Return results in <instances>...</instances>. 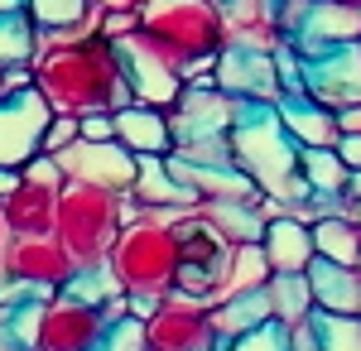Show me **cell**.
Segmentation results:
<instances>
[{"instance_id":"cell-26","label":"cell","mask_w":361,"mask_h":351,"mask_svg":"<svg viewBox=\"0 0 361 351\" xmlns=\"http://www.w3.org/2000/svg\"><path fill=\"white\" fill-rule=\"evenodd\" d=\"M265 294H270V313H275V323H284V327H299V323H308V318L318 313V303H313V284H308V270L304 274L275 270L270 279H265Z\"/></svg>"},{"instance_id":"cell-29","label":"cell","mask_w":361,"mask_h":351,"mask_svg":"<svg viewBox=\"0 0 361 351\" xmlns=\"http://www.w3.org/2000/svg\"><path fill=\"white\" fill-rule=\"evenodd\" d=\"M212 313H217V332H222V337H241V332H250V327H260V323H275L265 289L222 298V303H212Z\"/></svg>"},{"instance_id":"cell-16","label":"cell","mask_w":361,"mask_h":351,"mask_svg":"<svg viewBox=\"0 0 361 351\" xmlns=\"http://www.w3.org/2000/svg\"><path fill=\"white\" fill-rule=\"evenodd\" d=\"M289 44L304 58H323L342 49V44H361V5H342V0H313L304 25L289 34Z\"/></svg>"},{"instance_id":"cell-41","label":"cell","mask_w":361,"mask_h":351,"mask_svg":"<svg viewBox=\"0 0 361 351\" xmlns=\"http://www.w3.org/2000/svg\"><path fill=\"white\" fill-rule=\"evenodd\" d=\"M289 351H323L313 318H308V323H299V327H289Z\"/></svg>"},{"instance_id":"cell-37","label":"cell","mask_w":361,"mask_h":351,"mask_svg":"<svg viewBox=\"0 0 361 351\" xmlns=\"http://www.w3.org/2000/svg\"><path fill=\"white\" fill-rule=\"evenodd\" d=\"M231 351H289V327L284 323H260L241 332V337H231Z\"/></svg>"},{"instance_id":"cell-19","label":"cell","mask_w":361,"mask_h":351,"mask_svg":"<svg viewBox=\"0 0 361 351\" xmlns=\"http://www.w3.org/2000/svg\"><path fill=\"white\" fill-rule=\"evenodd\" d=\"M164 159L173 168V178L197 192V202H236V197H255L260 192L236 164H197V159H183L178 149H169Z\"/></svg>"},{"instance_id":"cell-6","label":"cell","mask_w":361,"mask_h":351,"mask_svg":"<svg viewBox=\"0 0 361 351\" xmlns=\"http://www.w3.org/2000/svg\"><path fill=\"white\" fill-rule=\"evenodd\" d=\"M73 255L58 236H15L5 255V284H0V308L15 298H54L73 279Z\"/></svg>"},{"instance_id":"cell-43","label":"cell","mask_w":361,"mask_h":351,"mask_svg":"<svg viewBox=\"0 0 361 351\" xmlns=\"http://www.w3.org/2000/svg\"><path fill=\"white\" fill-rule=\"evenodd\" d=\"M337 154H342V164L357 173V168H361V135H342V140H337Z\"/></svg>"},{"instance_id":"cell-9","label":"cell","mask_w":361,"mask_h":351,"mask_svg":"<svg viewBox=\"0 0 361 351\" xmlns=\"http://www.w3.org/2000/svg\"><path fill=\"white\" fill-rule=\"evenodd\" d=\"M173 236H178V289L212 298V289L222 284V265L231 255V241L202 212L173 216Z\"/></svg>"},{"instance_id":"cell-49","label":"cell","mask_w":361,"mask_h":351,"mask_svg":"<svg viewBox=\"0 0 361 351\" xmlns=\"http://www.w3.org/2000/svg\"><path fill=\"white\" fill-rule=\"evenodd\" d=\"M352 221L361 226V197H352Z\"/></svg>"},{"instance_id":"cell-8","label":"cell","mask_w":361,"mask_h":351,"mask_svg":"<svg viewBox=\"0 0 361 351\" xmlns=\"http://www.w3.org/2000/svg\"><path fill=\"white\" fill-rule=\"evenodd\" d=\"M63 183H68V173L58 168L54 154H34V159L20 168V183L10 188V197L0 202L10 231H15V236H54Z\"/></svg>"},{"instance_id":"cell-22","label":"cell","mask_w":361,"mask_h":351,"mask_svg":"<svg viewBox=\"0 0 361 351\" xmlns=\"http://www.w3.org/2000/svg\"><path fill=\"white\" fill-rule=\"evenodd\" d=\"M116 121V140L130 149V154H169L173 149V130H169V111L130 101V106L111 111Z\"/></svg>"},{"instance_id":"cell-11","label":"cell","mask_w":361,"mask_h":351,"mask_svg":"<svg viewBox=\"0 0 361 351\" xmlns=\"http://www.w3.org/2000/svg\"><path fill=\"white\" fill-rule=\"evenodd\" d=\"M49 121H54V101L39 87L0 97V164L5 168H25L34 154H44Z\"/></svg>"},{"instance_id":"cell-17","label":"cell","mask_w":361,"mask_h":351,"mask_svg":"<svg viewBox=\"0 0 361 351\" xmlns=\"http://www.w3.org/2000/svg\"><path fill=\"white\" fill-rule=\"evenodd\" d=\"M308 97L333 111L361 101V44H342L323 58H308Z\"/></svg>"},{"instance_id":"cell-42","label":"cell","mask_w":361,"mask_h":351,"mask_svg":"<svg viewBox=\"0 0 361 351\" xmlns=\"http://www.w3.org/2000/svg\"><path fill=\"white\" fill-rule=\"evenodd\" d=\"M34 87V68H0V97Z\"/></svg>"},{"instance_id":"cell-45","label":"cell","mask_w":361,"mask_h":351,"mask_svg":"<svg viewBox=\"0 0 361 351\" xmlns=\"http://www.w3.org/2000/svg\"><path fill=\"white\" fill-rule=\"evenodd\" d=\"M10 241H15V231H10V221L0 212V284H5V255H10Z\"/></svg>"},{"instance_id":"cell-27","label":"cell","mask_w":361,"mask_h":351,"mask_svg":"<svg viewBox=\"0 0 361 351\" xmlns=\"http://www.w3.org/2000/svg\"><path fill=\"white\" fill-rule=\"evenodd\" d=\"M197 212L207 216L231 245H246L265 236V216L255 207V197H236V202H197Z\"/></svg>"},{"instance_id":"cell-21","label":"cell","mask_w":361,"mask_h":351,"mask_svg":"<svg viewBox=\"0 0 361 351\" xmlns=\"http://www.w3.org/2000/svg\"><path fill=\"white\" fill-rule=\"evenodd\" d=\"M265 260H270V270H284V274H304L313 260H318V250H313V226L299 221V216H275V221H265Z\"/></svg>"},{"instance_id":"cell-13","label":"cell","mask_w":361,"mask_h":351,"mask_svg":"<svg viewBox=\"0 0 361 351\" xmlns=\"http://www.w3.org/2000/svg\"><path fill=\"white\" fill-rule=\"evenodd\" d=\"M106 318L97 303H82L73 294H54L44 303V327H39V347L34 351H92L106 337Z\"/></svg>"},{"instance_id":"cell-44","label":"cell","mask_w":361,"mask_h":351,"mask_svg":"<svg viewBox=\"0 0 361 351\" xmlns=\"http://www.w3.org/2000/svg\"><path fill=\"white\" fill-rule=\"evenodd\" d=\"M337 125H342V135H361V101L337 111Z\"/></svg>"},{"instance_id":"cell-46","label":"cell","mask_w":361,"mask_h":351,"mask_svg":"<svg viewBox=\"0 0 361 351\" xmlns=\"http://www.w3.org/2000/svg\"><path fill=\"white\" fill-rule=\"evenodd\" d=\"M15 183H20V168H5V164H0V202L10 197V188H15Z\"/></svg>"},{"instance_id":"cell-5","label":"cell","mask_w":361,"mask_h":351,"mask_svg":"<svg viewBox=\"0 0 361 351\" xmlns=\"http://www.w3.org/2000/svg\"><path fill=\"white\" fill-rule=\"evenodd\" d=\"M111 270L130 298L159 303L164 294H173L178 289V236H173V216H164V212L130 216L126 231L111 245Z\"/></svg>"},{"instance_id":"cell-51","label":"cell","mask_w":361,"mask_h":351,"mask_svg":"<svg viewBox=\"0 0 361 351\" xmlns=\"http://www.w3.org/2000/svg\"><path fill=\"white\" fill-rule=\"evenodd\" d=\"M140 5H145V0H140Z\"/></svg>"},{"instance_id":"cell-50","label":"cell","mask_w":361,"mask_h":351,"mask_svg":"<svg viewBox=\"0 0 361 351\" xmlns=\"http://www.w3.org/2000/svg\"><path fill=\"white\" fill-rule=\"evenodd\" d=\"M342 5H361V0H342Z\"/></svg>"},{"instance_id":"cell-30","label":"cell","mask_w":361,"mask_h":351,"mask_svg":"<svg viewBox=\"0 0 361 351\" xmlns=\"http://www.w3.org/2000/svg\"><path fill=\"white\" fill-rule=\"evenodd\" d=\"M39 54V25L29 20V10L0 15V68H29Z\"/></svg>"},{"instance_id":"cell-48","label":"cell","mask_w":361,"mask_h":351,"mask_svg":"<svg viewBox=\"0 0 361 351\" xmlns=\"http://www.w3.org/2000/svg\"><path fill=\"white\" fill-rule=\"evenodd\" d=\"M15 10H25V0H0V15H15Z\"/></svg>"},{"instance_id":"cell-39","label":"cell","mask_w":361,"mask_h":351,"mask_svg":"<svg viewBox=\"0 0 361 351\" xmlns=\"http://www.w3.org/2000/svg\"><path fill=\"white\" fill-rule=\"evenodd\" d=\"M140 29V5H130V10H102V20H97V34L102 39H126V34H135Z\"/></svg>"},{"instance_id":"cell-20","label":"cell","mask_w":361,"mask_h":351,"mask_svg":"<svg viewBox=\"0 0 361 351\" xmlns=\"http://www.w3.org/2000/svg\"><path fill=\"white\" fill-rule=\"evenodd\" d=\"M130 197L140 202V212H164V216L197 212V192L173 178L164 154H140V173H135Z\"/></svg>"},{"instance_id":"cell-34","label":"cell","mask_w":361,"mask_h":351,"mask_svg":"<svg viewBox=\"0 0 361 351\" xmlns=\"http://www.w3.org/2000/svg\"><path fill=\"white\" fill-rule=\"evenodd\" d=\"M44 303L49 298H15L10 308H5V327L15 332V342L20 347H39V327H44Z\"/></svg>"},{"instance_id":"cell-38","label":"cell","mask_w":361,"mask_h":351,"mask_svg":"<svg viewBox=\"0 0 361 351\" xmlns=\"http://www.w3.org/2000/svg\"><path fill=\"white\" fill-rule=\"evenodd\" d=\"M78 140H82V116L54 111L49 130H44V154H58V149H68V144H78Z\"/></svg>"},{"instance_id":"cell-7","label":"cell","mask_w":361,"mask_h":351,"mask_svg":"<svg viewBox=\"0 0 361 351\" xmlns=\"http://www.w3.org/2000/svg\"><path fill=\"white\" fill-rule=\"evenodd\" d=\"M217 313H212V298H197L173 289L164 294L149 318H145V342L149 351H212L217 347Z\"/></svg>"},{"instance_id":"cell-25","label":"cell","mask_w":361,"mask_h":351,"mask_svg":"<svg viewBox=\"0 0 361 351\" xmlns=\"http://www.w3.org/2000/svg\"><path fill=\"white\" fill-rule=\"evenodd\" d=\"M270 260H265V245L260 241H246V245H231V255H226L222 265V284L212 289V303H222V298H236V294H250V289H265V279H270Z\"/></svg>"},{"instance_id":"cell-10","label":"cell","mask_w":361,"mask_h":351,"mask_svg":"<svg viewBox=\"0 0 361 351\" xmlns=\"http://www.w3.org/2000/svg\"><path fill=\"white\" fill-rule=\"evenodd\" d=\"M241 97L222 92L217 82H183V97L169 106V130L173 144H193V140H222L231 135L236 116H241Z\"/></svg>"},{"instance_id":"cell-33","label":"cell","mask_w":361,"mask_h":351,"mask_svg":"<svg viewBox=\"0 0 361 351\" xmlns=\"http://www.w3.org/2000/svg\"><path fill=\"white\" fill-rule=\"evenodd\" d=\"M323 351H361V313H313Z\"/></svg>"},{"instance_id":"cell-14","label":"cell","mask_w":361,"mask_h":351,"mask_svg":"<svg viewBox=\"0 0 361 351\" xmlns=\"http://www.w3.org/2000/svg\"><path fill=\"white\" fill-rule=\"evenodd\" d=\"M116 54H121V63H126V78H130L135 101L169 111L178 97H183V73H178L164 54H154V49L140 39V29L126 34V39H116Z\"/></svg>"},{"instance_id":"cell-31","label":"cell","mask_w":361,"mask_h":351,"mask_svg":"<svg viewBox=\"0 0 361 351\" xmlns=\"http://www.w3.org/2000/svg\"><path fill=\"white\" fill-rule=\"evenodd\" d=\"M299 173L308 178V188H313V192H342V188H347V178H352V168L342 164L337 144L299 149Z\"/></svg>"},{"instance_id":"cell-23","label":"cell","mask_w":361,"mask_h":351,"mask_svg":"<svg viewBox=\"0 0 361 351\" xmlns=\"http://www.w3.org/2000/svg\"><path fill=\"white\" fill-rule=\"evenodd\" d=\"M279 121L284 130L299 140V149H318V144H337L342 125H337V111L313 101V97H284L279 101Z\"/></svg>"},{"instance_id":"cell-3","label":"cell","mask_w":361,"mask_h":351,"mask_svg":"<svg viewBox=\"0 0 361 351\" xmlns=\"http://www.w3.org/2000/svg\"><path fill=\"white\" fill-rule=\"evenodd\" d=\"M140 39L154 54H164L188 82L217 68V54L226 49V25L217 0H145L140 5Z\"/></svg>"},{"instance_id":"cell-40","label":"cell","mask_w":361,"mask_h":351,"mask_svg":"<svg viewBox=\"0 0 361 351\" xmlns=\"http://www.w3.org/2000/svg\"><path fill=\"white\" fill-rule=\"evenodd\" d=\"M82 140H116L111 111H92V116H82Z\"/></svg>"},{"instance_id":"cell-1","label":"cell","mask_w":361,"mask_h":351,"mask_svg":"<svg viewBox=\"0 0 361 351\" xmlns=\"http://www.w3.org/2000/svg\"><path fill=\"white\" fill-rule=\"evenodd\" d=\"M29 68H34V87L54 101V111H68V116L121 111L135 101L126 63L102 34H82V39L39 34V54Z\"/></svg>"},{"instance_id":"cell-4","label":"cell","mask_w":361,"mask_h":351,"mask_svg":"<svg viewBox=\"0 0 361 351\" xmlns=\"http://www.w3.org/2000/svg\"><path fill=\"white\" fill-rule=\"evenodd\" d=\"M130 216H140V202L130 197V192L97 188V183L68 178V183H63V197H58L54 236L63 241V250L73 255L78 270H87V265H106L116 236L126 231Z\"/></svg>"},{"instance_id":"cell-36","label":"cell","mask_w":361,"mask_h":351,"mask_svg":"<svg viewBox=\"0 0 361 351\" xmlns=\"http://www.w3.org/2000/svg\"><path fill=\"white\" fill-rule=\"evenodd\" d=\"M92 351H149V342H145V318H121V323H111L106 337Z\"/></svg>"},{"instance_id":"cell-18","label":"cell","mask_w":361,"mask_h":351,"mask_svg":"<svg viewBox=\"0 0 361 351\" xmlns=\"http://www.w3.org/2000/svg\"><path fill=\"white\" fill-rule=\"evenodd\" d=\"M217 10H222V25H226V44H246V49L275 54L289 39L284 25H279L275 0H217Z\"/></svg>"},{"instance_id":"cell-15","label":"cell","mask_w":361,"mask_h":351,"mask_svg":"<svg viewBox=\"0 0 361 351\" xmlns=\"http://www.w3.org/2000/svg\"><path fill=\"white\" fill-rule=\"evenodd\" d=\"M217 87L231 92V97H241V101H265V106L284 101L275 54L246 49V44H226L222 54H217Z\"/></svg>"},{"instance_id":"cell-35","label":"cell","mask_w":361,"mask_h":351,"mask_svg":"<svg viewBox=\"0 0 361 351\" xmlns=\"http://www.w3.org/2000/svg\"><path fill=\"white\" fill-rule=\"evenodd\" d=\"M275 68H279V92L284 97H308V58L289 39L275 49Z\"/></svg>"},{"instance_id":"cell-32","label":"cell","mask_w":361,"mask_h":351,"mask_svg":"<svg viewBox=\"0 0 361 351\" xmlns=\"http://www.w3.org/2000/svg\"><path fill=\"white\" fill-rule=\"evenodd\" d=\"M63 294L82 298V303H106L111 294H126V289H121V279H116L111 260H106V265H87V270H73V279L63 284Z\"/></svg>"},{"instance_id":"cell-28","label":"cell","mask_w":361,"mask_h":351,"mask_svg":"<svg viewBox=\"0 0 361 351\" xmlns=\"http://www.w3.org/2000/svg\"><path fill=\"white\" fill-rule=\"evenodd\" d=\"M313 250L333 265H361V226L352 216H323L313 221Z\"/></svg>"},{"instance_id":"cell-12","label":"cell","mask_w":361,"mask_h":351,"mask_svg":"<svg viewBox=\"0 0 361 351\" xmlns=\"http://www.w3.org/2000/svg\"><path fill=\"white\" fill-rule=\"evenodd\" d=\"M54 159L68 178L97 183V188H116V192H130L135 173H140V154H130L121 140H78V144L58 149Z\"/></svg>"},{"instance_id":"cell-47","label":"cell","mask_w":361,"mask_h":351,"mask_svg":"<svg viewBox=\"0 0 361 351\" xmlns=\"http://www.w3.org/2000/svg\"><path fill=\"white\" fill-rule=\"evenodd\" d=\"M0 351H29V347H20V342H15V332L5 327V318H0Z\"/></svg>"},{"instance_id":"cell-24","label":"cell","mask_w":361,"mask_h":351,"mask_svg":"<svg viewBox=\"0 0 361 351\" xmlns=\"http://www.w3.org/2000/svg\"><path fill=\"white\" fill-rule=\"evenodd\" d=\"M308 284H313L318 313H361V265L313 260L308 265Z\"/></svg>"},{"instance_id":"cell-2","label":"cell","mask_w":361,"mask_h":351,"mask_svg":"<svg viewBox=\"0 0 361 351\" xmlns=\"http://www.w3.org/2000/svg\"><path fill=\"white\" fill-rule=\"evenodd\" d=\"M226 140H231V159H236V168H241L260 192L284 197V202H304L308 192H313L308 178L299 173V140L284 130L279 106L246 101Z\"/></svg>"}]
</instances>
